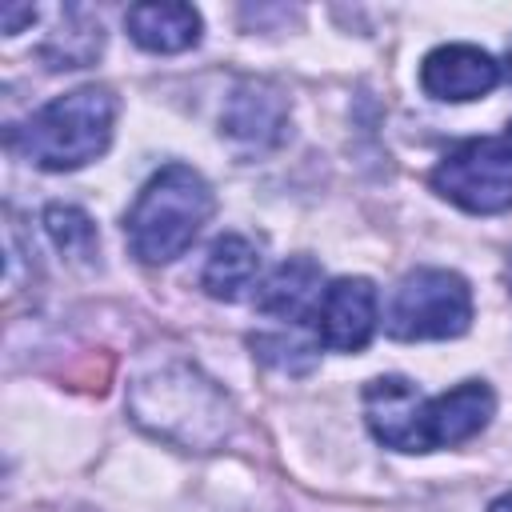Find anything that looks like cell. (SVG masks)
<instances>
[{"label":"cell","mask_w":512,"mask_h":512,"mask_svg":"<svg viewBox=\"0 0 512 512\" xmlns=\"http://www.w3.org/2000/svg\"><path fill=\"white\" fill-rule=\"evenodd\" d=\"M496 396L484 380H464L452 392L420 396L404 376H376L364 384V420L384 448L436 452L472 440L488 428Z\"/></svg>","instance_id":"6da1fadb"},{"label":"cell","mask_w":512,"mask_h":512,"mask_svg":"<svg viewBox=\"0 0 512 512\" xmlns=\"http://www.w3.org/2000/svg\"><path fill=\"white\" fill-rule=\"evenodd\" d=\"M128 416L156 440L184 452H212L236 432L232 400L196 364L168 356L128 384Z\"/></svg>","instance_id":"7a4b0ae2"},{"label":"cell","mask_w":512,"mask_h":512,"mask_svg":"<svg viewBox=\"0 0 512 512\" xmlns=\"http://www.w3.org/2000/svg\"><path fill=\"white\" fill-rule=\"evenodd\" d=\"M212 188L208 180L188 164H164L148 176V184L136 192L124 236L132 256L144 264H168L188 252V244L200 236V228L212 220Z\"/></svg>","instance_id":"3957f363"},{"label":"cell","mask_w":512,"mask_h":512,"mask_svg":"<svg viewBox=\"0 0 512 512\" xmlns=\"http://www.w3.org/2000/svg\"><path fill=\"white\" fill-rule=\"evenodd\" d=\"M116 128V96L100 84L72 88L36 108L12 136V144L44 172H72L108 152Z\"/></svg>","instance_id":"277c9868"},{"label":"cell","mask_w":512,"mask_h":512,"mask_svg":"<svg viewBox=\"0 0 512 512\" xmlns=\"http://www.w3.org/2000/svg\"><path fill=\"white\" fill-rule=\"evenodd\" d=\"M472 324V288L460 272L416 268L408 272L388 304V332L396 340H448Z\"/></svg>","instance_id":"5b68a950"},{"label":"cell","mask_w":512,"mask_h":512,"mask_svg":"<svg viewBox=\"0 0 512 512\" xmlns=\"http://www.w3.org/2000/svg\"><path fill=\"white\" fill-rule=\"evenodd\" d=\"M432 188L464 212L496 216L512 208V148L492 136L464 140L432 168Z\"/></svg>","instance_id":"8992f818"},{"label":"cell","mask_w":512,"mask_h":512,"mask_svg":"<svg viewBox=\"0 0 512 512\" xmlns=\"http://www.w3.org/2000/svg\"><path fill=\"white\" fill-rule=\"evenodd\" d=\"M288 132V100L268 80H244L232 88L220 112V136L236 152H268Z\"/></svg>","instance_id":"52a82bcc"},{"label":"cell","mask_w":512,"mask_h":512,"mask_svg":"<svg viewBox=\"0 0 512 512\" xmlns=\"http://www.w3.org/2000/svg\"><path fill=\"white\" fill-rule=\"evenodd\" d=\"M380 320V300L372 280L364 276H340L324 288L316 308V336L332 352H360Z\"/></svg>","instance_id":"ba28073f"},{"label":"cell","mask_w":512,"mask_h":512,"mask_svg":"<svg viewBox=\"0 0 512 512\" xmlns=\"http://www.w3.org/2000/svg\"><path fill=\"white\" fill-rule=\"evenodd\" d=\"M500 84V64L476 44H440L420 64V88L432 100L464 104L480 100Z\"/></svg>","instance_id":"9c48e42d"},{"label":"cell","mask_w":512,"mask_h":512,"mask_svg":"<svg viewBox=\"0 0 512 512\" xmlns=\"http://www.w3.org/2000/svg\"><path fill=\"white\" fill-rule=\"evenodd\" d=\"M320 296H324L320 264H316L312 256H292V260H284V264L260 284L256 308H260L264 316L300 324V320H316Z\"/></svg>","instance_id":"30bf717a"},{"label":"cell","mask_w":512,"mask_h":512,"mask_svg":"<svg viewBox=\"0 0 512 512\" xmlns=\"http://www.w3.org/2000/svg\"><path fill=\"white\" fill-rule=\"evenodd\" d=\"M124 24H128V36L144 52H160V56L192 48L204 32V20L192 4H156V0L152 4H132Z\"/></svg>","instance_id":"8fae6325"},{"label":"cell","mask_w":512,"mask_h":512,"mask_svg":"<svg viewBox=\"0 0 512 512\" xmlns=\"http://www.w3.org/2000/svg\"><path fill=\"white\" fill-rule=\"evenodd\" d=\"M256 280H260V252L248 236L228 232L208 248L200 284L212 300H240Z\"/></svg>","instance_id":"7c38bea8"},{"label":"cell","mask_w":512,"mask_h":512,"mask_svg":"<svg viewBox=\"0 0 512 512\" xmlns=\"http://www.w3.org/2000/svg\"><path fill=\"white\" fill-rule=\"evenodd\" d=\"M100 48H104L100 20L92 12H84V8H64L60 24L40 44V60L48 68H56V72L60 68H84V64H92L100 56Z\"/></svg>","instance_id":"4fadbf2b"},{"label":"cell","mask_w":512,"mask_h":512,"mask_svg":"<svg viewBox=\"0 0 512 512\" xmlns=\"http://www.w3.org/2000/svg\"><path fill=\"white\" fill-rule=\"evenodd\" d=\"M44 228H48L52 244L64 256H72V260H92L96 256V244H100L96 240V228H92V220L76 204H48Z\"/></svg>","instance_id":"5bb4252c"},{"label":"cell","mask_w":512,"mask_h":512,"mask_svg":"<svg viewBox=\"0 0 512 512\" xmlns=\"http://www.w3.org/2000/svg\"><path fill=\"white\" fill-rule=\"evenodd\" d=\"M0 16H4V32H8V36H16V32H20V24H24V20H36L40 12H36V8H16V4H4V12H0Z\"/></svg>","instance_id":"9a60e30c"},{"label":"cell","mask_w":512,"mask_h":512,"mask_svg":"<svg viewBox=\"0 0 512 512\" xmlns=\"http://www.w3.org/2000/svg\"><path fill=\"white\" fill-rule=\"evenodd\" d=\"M488 512H512V492H504V496H496V500L488 504Z\"/></svg>","instance_id":"2e32d148"},{"label":"cell","mask_w":512,"mask_h":512,"mask_svg":"<svg viewBox=\"0 0 512 512\" xmlns=\"http://www.w3.org/2000/svg\"><path fill=\"white\" fill-rule=\"evenodd\" d=\"M504 144H508V148H512V124H508V132H504Z\"/></svg>","instance_id":"e0dca14e"},{"label":"cell","mask_w":512,"mask_h":512,"mask_svg":"<svg viewBox=\"0 0 512 512\" xmlns=\"http://www.w3.org/2000/svg\"><path fill=\"white\" fill-rule=\"evenodd\" d=\"M504 72H508V76H512V52H508V64H504Z\"/></svg>","instance_id":"ac0fdd59"},{"label":"cell","mask_w":512,"mask_h":512,"mask_svg":"<svg viewBox=\"0 0 512 512\" xmlns=\"http://www.w3.org/2000/svg\"><path fill=\"white\" fill-rule=\"evenodd\" d=\"M508 284H512V264H508Z\"/></svg>","instance_id":"d6986e66"}]
</instances>
